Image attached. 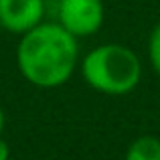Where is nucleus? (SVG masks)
<instances>
[{
	"label": "nucleus",
	"instance_id": "1",
	"mask_svg": "<svg viewBox=\"0 0 160 160\" xmlns=\"http://www.w3.org/2000/svg\"><path fill=\"white\" fill-rule=\"evenodd\" d=\"M18 71L31 85L55 89L65 85L79 65L77 37L59 22H41L20 35L16 47Z\"/></svg>",
	"mask_w": 160,
	"mask_h": 160
},
{
	"label": "nucleus",
	"instance_id": "2",
	"mask_svg": "<svg viewBox=\"0 0 160 160\" xmlns=\"http://www.w3.org/2000/svg\"><path fill=\"white\" fill-rule=\"evenodd\" d=\"M81 75L91 89L106 95H126L142 79L140 57L130 47L106 43L81 59Z\"/></svg>",
	"mask_w": 160,
	"mask_h": 160
},
{
	"label": "nucleus",
	"instance_id": "3",
	"mask_svg": "<svg viewBox=\"0 0 160 160\" xmlns=\"http://www.w3.org/2000/svg\"><path fill=\"white\" fill-rule=\"evenodd\" d=\"M103 18V0H59L57 4V22L77 39L95 35Z\"/></svg>",
	"mask_w": 160,
	"mask_h": 160
},
{
	"label": "nucleus",
	"instance_id": "4",
	"mask_svg": "<svg viewBox=\"0 0 160 160\" xmlns=\"http://www.w3.org/2000/svg\"><path fill=\"white\" fill-rule=\"evenodd\" d=\"M45 12V0H0V24L18 37L43 22Z\"/></svg>",
	"mask_w": 160,
	"mask_h": 160
},
{
	"label": "nucleus",
	"instance_id": "5",
	"mask_svg": "<svg viewBox=\"0 0 160 160\" xmlns=\"http://www.w3.org/2000/svg\"><path fill=\"white\" fill-rule=\"evenodd\" d=\"M124 160H160V138L140 136L128 146Z\"/></svg>",
	"mask_w": 160,
	"mask_h": 160
},
{
	"label": "nucleus",
	"instance_id": "6",
	"mask_svg": "<svg viewBox=\"0 0 160 160\" xmlns=\"http://www.w3.org/2000/svg\"><path fill=\"white\" fill-rule=\"evenodd\" d=\"M148 59L152 69L160 77V22L152 28V32L148 37Z\"/></svg>",
	"mask_w": 160,
	"mask_h": 160
},
{
	"label": "nucleus",
	"instance_id": "7",
	"mask_svg": "<svg viewBox=\"0 0 160 160\" xmlns=\"http://www.w3.org/2000/svg\"><path fill=\"white\" fill-rule=\"evenodd\" d=\"M0 160H10V148L2 136H0Z\"/></svg>",
	"mask_w": 160,
	"mask_h": 160
},
{
	"label": "nucleus",
	"instance_id": "8",
	"mask_svg": "<svg viewBox=\"0 0 160 160\" xmlns=\"http://www.w3.org/2000/svg\"><path fill=\"white\" fill-rule=\"evenodd\" d=\"M4 124H6V118H4V109L0 106V136H2V132H4Z\"/></svg>",
	"mask_w": 160,
	"mask_h": 160
},
{
	"label": "nucleus",
	"instance_id": "9",
	"mask_svg": "<svg viewBox=\"0 0 160 160\" xmlns=\"http://www.w3.org/2000/svg\"><path fill=\"white\" fill-rule=\"evenodd\" d=\"M2 31H4V28H2V24H0V32H2Z\"/></svg>",
	"mask_w": 160,
	"mask_h": 160
}]
</instances>
